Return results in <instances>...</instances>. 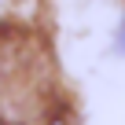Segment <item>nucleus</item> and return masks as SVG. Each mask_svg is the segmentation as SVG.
<instances>
[{
	"label": "nucleus",
	"mask_w": 125,
	"mask_h": 125,
	"mask_svg": "<svg viewBox=\"0 0 125 125\" xmlns=\"http://www.w3.org/2000/svg\"><path fill=\"white\" fill-rule=\"evenodd\" d=\"M118 52H125V22L118 26Z\"/></svg>",
	"instance_id": "nucleus-2"
},
{
	"label": "nucleus",
	"mask_w": 125,
	"mask_h": 125,
	"mask_svg": "<svg viewBox=\"0 0 125 125\" xmlns=\"http://www.w3.org/2000/svg\"><path fill=\"white\" fill-rule=\"evenodd\" d=\"M37 44L8 41L0 48V125H33L55 110L48 62H37Z\"/></svg>",
	"instance_id": "nucleus-1"
}]
</instances>
